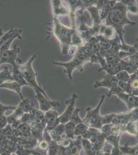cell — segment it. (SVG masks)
<instances>
[{
  "instance_id": "6da1fadb",
  "label": "cell",
  "mask_w": 138,
  "mask_h": 155,
  "mask_svg": "<svg viewBox=\"0 0 138 155\" xmlns=\"http://www.w3.org/2000/svg\"><path fill=\"white\" fill-rule=\"evenodd\" d=\"M127 11L126 6L121 2L117 1L112 11L105 18L104 25L114 28L119 36L122 45V51L133 54L137 52V45L131 46L126 44L124 40V27L126 25L132 26L136 25V22L131 21L127 17Z\"/></svg>"
},
{
  "instance_id": "7a4b0ae2",
  "label": "cell",
  "mask_w": 138,
  "mask_h": 155,
  "mask_svg": "<svg viewBox=\"0 0 138 155\" xmlns=\"http://www.w3.org/2000/svg\"><path fill=\"white\" fill-rule=\"evenodd\" d=\"M93 87L95 88L104 87L109 89L107 96L110 97L114 95L117 96L126 104L128 111L138 108V97L124 92L119 85V81L114 75L106 74L101 81H95Z\"/></svg>"
},
{
  "instance_id": "3957f363",
  "label": "cell",
  "mask_w": 138,
  "mask_h": 155,
  "mask_svg": "<svg viewBox=\"0 0 138 155\" xmlns=\"http://www.w3.org/2000/svg\"><path fill=\"white\" fill-rule=\"evenodd\" d=\"M95 53L88 45L86 43L76 48L75 53L72 59L69 62H63L53 61L54 65L64 67L65 74H67L69 79H73V72L75 70H79L81 72L84 71V66L88 62H90L91 58Z\"/></svg>"
},
{
  "instance_id": "277c9868",
  "label": "cell",
  "mask_w": 138,
  "mask_h": 155,
  "mask_svg": "<svg viewBox=\"0 0 138 155\" xmlns=\"http://www.w3.org/2000/svg\"><path fill=\"white\" fill-rule=\"evenodd\" d=\"M52 31L59 44L61 49V54L66 55L70 48H72V38L73 34L78 33L71 28L63 25L58 17H53Z\"/></svg>"
},
{
  "instance_id": "5b68a950",
  "label": "cell",
  "mask_w": 138,
  "mask_h": 155,
  "mask_svg": "<svg viewBox=\"0 0 138 155\" xmlns=\"http://www.w3.org/2000/svg\"><path fill=\"white\" fill-rule=\"evenodd\" d=\"M36 58V55L33 54L25 63L19 64V70L29 87H31L33 90H39L44 95L48 96L44 89L37 82V74L35 72L33 66V63Z\"/></svg>"
},
{
  "instance_id": "8992f818",
  "label": "cell",
  "mask_w": 138,
  "mask_h": 155,
  "mask_svg": "<svg viewBox=\"0 0 138 155\" xmlns=\"http://www.w3.org/2000/svg\"><path fill=\"white\" fill-rule=\"evenodd\" d=\"M131 121H138V108L125 112L111 113L102 116L103 126L109 124L126 125Z\"/></svg>"
},
{
  "instance_id": "52a82bcc",
  "label": "cell",
  "mask_w": 138,
  "mask_h": 155,
  "mask_svg": "<svg viewBox=\"0 0 138 155\" xmlns=\"http://www.w3.org/2000/svg\"><path fill=\"white\" fill-rule=\"evenodd\" d=\"M105 98V95L101 96L98 104L95 109L91 107L86 108V115L82 119V122L89 128H94L101 130L103 127L102 116L100 114V109Z\"/></svg>"
},
{
  "instance_id": "ba28073f",
  "label": "cell",
  "mask_w": 138,
  "mask_h": 155,
  "mask_svg": "<svg viewBox=\"0 0 138 155\" xmlns=\"http://www.w3.org/2000/svg\"><path fill=\"white\" fill-rule=\"evenodd\" d=\"M59 146L57 155H80L83 150L82 146V137L78 136L76 139L72 140L70 145L63 147Z\"/></svg>"
},
{
  "instance_id": "9c48e42d",
  "label": "cell",
  "mask_w": 138,
  "mask_h": 155,
  "mask_svg": "<svg viewBox=\"0 0 138 155\" xmlns=\"http://www.w3.org/2000/svg\"><path fill=\"white\" fill-rule=\"evenodd\" d=\"M89 140L96 148L98 155L103 151L104 147L106 144V137L103 134L101 130L94 128H89Z\"/></svg>"
},
{
  "instance_id": "30bf717a",
  "label": "cell",
  "mask_w": 138,
  "mask_h": 155,
  "mask_svg": "<svg viewBox=\"0 0 138 155\" xmlns=\"http://www.w3.org/2000/svg\"><path fill=\"white\" fill-rule=\"evenodd\" d=\"M77 98L78 95L75 93H73L71 97L66 101L65 103L66 105V109L63 113L58 117L60 123L65 124L70 121L73 114L74 111H75L76 109L75 103Z\"/></svg>"
},
{
  "instance_id": "8fae6325",
  "label": "cell",
  "mask_w": 138,
  "mask_h": 155,
  "mask_svg": "<svg viewBox=\"0 0 138 155\" xmlns=\"http://www.w3.org/2000/svg\"><path fill=\"white\" fill-rule=\"evenodd\" d=\"M36 93V98L38 102L40 110L46 112L53 107H59L60 103L57 101H52L48 96L44 95L38 90H34Z\"/></svg>"
},
{
  "instance_id": "7c38bea8",
  "label": "cell",
  "mask_w": 138,
  "mask_h": 155,
  "mask_svg": "<svg viewBox=\"0 0 138 155\" xmlns=\"http://www.w3.org/2000/svg\"><path fill=\"white\" fill-rule=\"evenodd\" d=\"M105 137L109 136H122L126 133V125L109 124L103 126L101 129Z\"/></svg>"
},
{
  "instance_id": "4fadbf2b",
  "label": "cell",
  "mask_w": 138,
  "mask_h": 155,
  "mask_svg": "<svg viewBox=\"0 0 138 155\" xmlns=\"http://www.w3.org/2000/svg\"><path fill=\"white\" fill-rule=\"evenodd\" d=\"M59 116L57 111L51 109L44 113V121L46 124L44 131L49 132L59 125L60 123L58 120Z\"/></svg>"
},
{
  "instance_id": "5bb4252c",
  "label": "cell",
  "mask_w": 138,
  "mask_h": 155,
  "mask_svg": "<svg viewBox=\"0 0 138 155\" xmlns=\"http://www.w3.org/2000/svg\"><path fill=\"white\" fill-rule=\"evenodd\" d=\"M20 49L17 46H14V48L8 50L7 51H4L2 53V57L0 63L8 64L12 66L16 65L17 64L18 55L20 53Z\"/></svg>"
},
{
  "instance_id": "9a60e30c",
  "label": "cell",
  "mask_w": 138,
  "mask_h": 155,
  "mask_svg": "<svg viewBox=\"0 0 138 155\" xmlns=\"http://www.w3.org/2000/svg\"><path fill=\"white\" fill-rule=\"evenodd\" d=\"M51 5L53 17H58L59 16H67L70 14L68 5L65 6L63 1L52 0Z\"/></svg>"
},
{
  "instance_id": "2e32d148",
  "label": "cell",
  "mask_w": 138,
  "mask_h": 155,
  "mask_svg": "<svg viewBox=\"0 0 138 155\" xmlns=\"http://www.w3.org/2000/svg\"><path fill=\"white\" fill-rule=\"evenodd\" d=\"M138 70V69L135 66L130 63L128 61H127L123 60V59H122L117 63V66L114 68V69L111 71L110 74H108L115 76V74H117L119 72L122 71H125L130 75H131L136 72Z\"/></svg>"
},
{
  "instance_id": "e0dca14e",
  "label": "cell",
  "mask_w": 138,
  "mask_h": 155,
  "mask_svg": "<svg viewBox=\"0 0 138 155\" xmlns=\"http://www.w3.org/2000/svg\"><path fill=\"white\" fill-rule=\"evenodd\" d=\"M39 141L33 137H17V145H19L27 150H34L37 147Z\"/></svg>"
},
{
  "instance_id": "ac0fdd59",
  "label": "cell",
  "mask_w": 138,
  "mask_h": 155,
  "mask_svg": "<svg viewBox=\"0 0 138 155\" xmlns=\"http://www.w3.org/2000/svg\"><path fill=\"white\" fill-rule=\"evenodd\" d=\"M121 136H109L106 137V142L112 146L111 155H123L120 150V140Z\"/></svg>"
},
{
  "instance_id": "d6986e66",
  "label": "cell",
  "mask_w": 138,
  "mask_h": 155,
  "mask_svg": "<svg viewBox=\"0 0 138 155\" xmlns=\"http://www.w3.org/2000/svg\"><path fill=\"white\" fill-rule=\"evenodd\" d=\"M49 134L52 140L59 144L63 139V136L65 134V124H60L56 128L49 131Z\"/></svg>"
},
{
  "instance_id": "ffe728a7",
  "label": "cell",
  "mask_w": 138,
  "mask_h": 155,
  "mask_svg": "<svg viewBox=\"0 0 138 155\" xmlns=\"http://www.w3.org/2000/svg\"><path fill=\"white\" fill-rule=\"evenodd\" d=\"M98 35L102 36L108 39H113L117 35L113 28L106 25L101 22Z\"/></svg>"
},
{
  "instance_id": "44dd1931",
  "label": "cell",
  "mask_w": 138,
  "mask_h": 155,
  "mask_svg": "<svg viewBox=\"0 0 138 155\" xmlns=\"http://www.w3.org/2000/svg\"><path fill=\"white\" fill-rule=\"evenodd\" d=\"M117 1H104L103 5L100 10V17L101 22L112 11Z\"/></svg>"
},
{
  "instance_id": "7402d4cb",
  "label": "cell",
  "mask_w": 138,
  "mask_h": 155,
  "mask_svg": "<svg viewBox=\"0 0 138 155\" xmlns=\"http://www.w3.org/2000/svg\"><path fill=\"white\" fill-rule=\"evenodd\" d=\"M86 10L89 12L91 16V19L92 20V25L99 26L101 25L100 9L96 5L88 7Z\"/></svg>"
},
{
  "instance_id": "603a6c76",
  "label": "cell",
  "mask_w": 138,
  "mask_h": 155,
  "mask_svg": "<svg viewBox=\"0 0 138 155\" xmlns=\"http://www.w3.org/2000/svg\"><path fill=\"white\" fill-rule=\"evenodd\" d=\"M89 127L84 123L79 124L76 125L74 131V134L76 137L81 136L82 139L89 140L90 137V132Z\"/></svg>"
},
{
  "instance_id": "cb8c5ba5",
  "label": "cell",
  "mask_w": 138,
  "mask_h": 155,
  "mask_svg": "<svg viewBox=\"0 0 138 155\" xmlns=\"http://www.w3.org/2000/svg\"><path fill=\"white\" fill-rule=\"evenodd\" d=\"M12 75L14 81H16L18 84H19L22 87L24 86H28V84L25 80L21 71H20L18 64L12 66Z\"/></svg>"
},
{
  "instance_id": "d4e9b609",
  "label": "cell",
  "mask_w": 138,
  "mask_h": 155,
  "mask_svg": "<svg viewBox=\"0 0 138 155\" xmlns=\"http://www.w3.org/2000/svg\"><path fill=\"white\" fill-rule=\"evenodd\" d=\"M21 88L22 87L21 85L14 81H12L11 82H5L0 85V88H5L7 90H11L16 92L19 95L21 100L22 101L24 98L21 92Z\"/></svg>"
},
{
  "instance_id": "484cf974",
  "label": "cell",
  "mask_w": 138,
  "mask_h": 155,
  "mask_svg": "<svg viewBox=\"0 0 138 155\" xmlns=\"http://www.w3.org/2000/svg\"><path fill=\"white\" fill-rule=\"evenodd\" d=\"M82 146L85 155H98L96 148L89 140L82 138Z\"/></svg>"
},
{
  "instance_id": "4316f807",
  "label": "cell",
  "mask_w": 138,
  "mask_h": 155,
  "mask_svg": "<svg viewBox=\"0 0 138 155\" xmlns=\"http://www.w3.org/2000/svg\"><path fill=\"white\" fill-rule=\"evenodd\" d=\"M121 2L126 6L127 12L138 15V3L134 0H122Z\"/></svg>"
},
{
  "instance_id": "83f0119b",
  "label": "cell",
  "mask_w": 138,
  "mask_h": 155,
  "mask_svg": "<svg viewBox=\"0 0 138 155\" xmlns=\"http://www.w3.org/2000/svg\"><path fill=\"white\" fill-rule=\"evenodd\" d=\"M76 125L71 121L67 122L65 124V138L75 140V128Z\"/></svg>"
},
{
  "instance_id": "f1b7e54d",
  "label": "cell",
  "mask_w": 138,
  "mask_h": 155,
  "mask_svg": "<svg viewBox=\"0 0 138 155\" xmlns=\"http://www.w3.org/2000/svg\"><path fill=\"white\" fill-rule=\"evenodd\" d=\"M18 107L23 111L24 113H30L35 108L33 102L27 98L22 100Z\"/></svg>"
},
{
  "instance_id": "f546056e",
  "label": "cell",
  "mask_w": 138,
  "mask_h": 155,
  "mask_svg": "<svg viewBox=\"0 0 138 155\" xmlns=\"http://www.w3.org/2000/svg\"><path fill=\"white\" fill-rule=\"evenodd\" d=\"M128 142L124 146H120L122 155H138V144L136 146H130Z\"/></svg>"
},
{
  "instance_id": "4dcf8cb0",
  "label": "cell",
  "mask_w": 138,
  "mask_h": 155,
  "mask_svg": "<svg viewBox=\"0 0 138 155\" xmlns=\"http://www.w3.org/2000/svg\"><path fill=\"white\" fill-rule=\"evenodd\" d=\"M8 80L13 81L14 78L11 71L9 70L8 67L4 66L3 70L0 71V85L5 83L6 81Z\"/></svg>"
},
{
  "instance_id": "1f68e13d",
  "label": "cell",
  "mask_w": 138,
  "mask_h": 155,
  "mask_svg": "<svg viewBox=\"0 0 138 155\" xmlns=\"http://www.w3.org/2000/svg\"><path fill=\"white\" fill-rule=\"evenodd\" d=\"M19 33H22V30L19 28H11L8 31L6 32L3 34V35L1 37L0 39V46L2 45L4 42L8 41L9 39L11 38V37L14 35L16 34Z\"/></svg>"
},
{
  "instance_id": "d6a6232c",
  "label": "cell",
  "mask_w": 138,
  "mask_h": 155,
  "mask_svg": "<svg viewBox=\"0 0 138 155\" xmlns=\"http://www.w3.org/2000/svg\"><path fill=\"white\" fill-rule=\"evenodd\" d=\"M22 33L16 34L14 35L11 37V38L9 39L8 41H6L2 45L0 46V50L2 52H4V51H7L8 50L11 49V45L12 44V42L14 41V39L17 38L20 39V40L22 39V37L21 36Z\"/></svg>"
},
{
  "instance_id": "836d02e7",
  "label": "cell",
  "mask_w": 138,
  "mask_h": 155,
  "mask_svg": "<svg viewBox=\"0 0 138 155\" xmlns=\"http://www.w3.org/2000/svg\"><path fill=\"white\" fill-rule=\"evenodd\" d=\"M126 133L136 137L138 133V121H131L126 125Z\"/></svg>"
},
{
  "instance_id": "e575fe53",
  "label": "cell",
  "mask_w": 138,
  "mask_h": 155,
  "mask_svg": "<svg viewBox=\"0 0 138 155\" xmlns=\"http://www.w3.org/2000/svg\"><path fill=\"white\" fill-rule=\"evenodd\" d=\"M49 147L47 149V155H57L59 151V144L55 141H49Z\"/></svg>"
},
{
  "instance_id": "d590c367",
  "label": "cell",
  "mask_w": 138,
  "mask_h": 155,
  "mask_svg": "<svg viewBox=\"0 0 138 155\" xmlns=\"http://www.w3.org/2000/svg\"><path fill=\"white\" fill-rule=\"evenodd\" d=\"M118 81L124 83L129 82L130 80V75L125 71H122L115 75Z\"/></svg>"
},
{
  "instance_id": "8d00e7d4",
  "label": "cell",
  "mask_w": 138,
  "mask_h": 155,
  "mask_svg": "<svg viewBox=\"0 0 138 155\" xmlns=\"http://www.w3.org/2000/svg\"><path fill=\"white\" fill-rule=\"evenodd\" d=\"M81 111V109L80 108H76L75 111H74V113L72 115V117L70 120V121L73 122L76 125H77V124H79L83 123L82 119L81 118V117L79 116V113Z\"/></svg>"
},
{
  "instance_id": "74e56055",
  "label": "cell",
  "mask_w": 138,
  "mask_h": 155,
  "mask_svg": "<svg viewBox=\"0 0 138 155\" xmlns=\"http://www.w3.org/2000/svg\"><path fill=\"white\" fill-rule=\"evenodd\" d=\"M34 150H27L19 145H17L15 153L17 155H32Z\"/></svg>"
},
{
  "instance_id": "f35d334b",
  "label": "cell",
  "mask_w": 138,
  "mask_h": 155,
  "mask_svg": "<svg viewBox=\"0 0 138 155\" xmlns=\"http://www.w3.org/2000/svg\"><path fill=\"white\" fill-rule=\"evenodd\" d=\"M17 107V106H6L2 104L0 102V116L5 115V113L8 110H13L14 111Z\"/></svg>"
},
{
  "instance_id": "ab89813d",
  "label": "cell",
  "mask_w": 138,
  "mask_h": 155,
  "mask_svg": "<svg viewBox=\"0 0 138 155\" xmlns=\"http://www.w3.org/2000/svg\"><path fill=\"white\" fill-rule=\"evenodd\" d=\"M128 61L133 65L135 66L138 69V52H136L133 54H132L128 57Z\"/></svg>"
},
{
  "instance_id": "60d3db41",
  "label": "cell",
  "mask_w": 138,
  "mask_h": 155,
  "mask_svg": "<svg viewBox=\"0 0 138 155\" xmlns=\"http://www.w3.org/2000/svg\"><path fill=\"white\" fill-rule=\"evenodd\" d=\"M37 147L39 150H47L49 147V142L45 140L40 141L38 142Z\"/></svg>"
},
{
  "instance_id": "b9f144b4",
  "label": "cell",
  "mask_w": 138,
  "mask_h": 155,
  "mask_svg": "<svg viewBox=\"0 0 138 155\" xmlns=\"http://www.w3.org/2000/svg\"><path fill=\"white\" fill-rule=\"evenodd\" d=\"M7 125H8V122H7V116L5 115L0 116V130L5 128Z\"/></svg>"
},
{
  "instance_id": "7bdbcfd3",
  "label": "cell",
  "mask_w": 138,
  "mask_h": 155,
  "mask_svg": "<svg viewBox=\"0 0 138 155\" xmlns=\"http://www.w3.org/2000/svg\"><path fill=\"white\" fill-rule=\"evenodd\" d=\"M33 155H47V150H39V148H35L34 150L33 153H32Z\"/></svg>"
},
{
  "instance_id": "ee69618b",
  "label": "cell",
  "mask_w": 138,
  "mask_h": 155,
  "mask_svg": "<svg viewBox=\"0 0 138 155\" xmlns=\"http://www.w3.org/2000/svg\"><path fill=\"white\" fill-rule=\"evenodd\" d=\"M111 149H112V147H111L109 148H107L106 150H104L103 148V151L101 152L98 155H111Z\"/></svg>"
},
{
  "instance_id": "f6af8a7d",
  "label": "cell",
  "mask_w": 138,
  "mask_h": 155,
  "mask_svg": "<svg viewBox=\"0 0 138 155\" xmlns=\"http://www.w3.org/2000/svg\"><path fill=\"white\" fill-rule=\"evenodd\" d=\"M2 53H3V52L0 50V61H1V58H2Z\"/></svg>"
},
{
  "instance_id": "bcb514c9",
  "label": "cell",
  "mask_w": 138,
  "mask_h": 155,
  "mask_svg": "<svg viewBox=\"0 0 138 155\" xmlns=\"http://www.w3.org/2000/svg\"><path fill=\"white\" fill-rule=\"evenodd\" d=\"M136 137L137 139H138V134H136V137Z\"/></svg>"
},
{
  "instance_id": "7dc6e473",
  "label": "cell",
  "mask_w": 138,
  "mask_h": 155,
  "mask_svg": "<svg viewBox=\"0 0 138 155\" xmlns=\"http://www.w3.org/2000/svg\"><path fill=\"white\" fill-rule=\"evenodd\" d=\"M11 155H17V154L14 153H11Z\"/></svg>"
},
{
  "instance_id": "c3c4849f",
  "label": "cell",
  "mask_w": 138,
  "mask_h": 155,
  "mask_svg": "<svg viewBox=\"0 0 138 155\" xmlns=\"http://www.w3.org/2000/svg\"><path fill=\"white\" fill-rule=\"evenodd\" d=\"M1 65H2V64H1L0 63V66Z\"/></svg>"
},
{
  "instance_id": "681fc988",
  "label": "cell",
  "mask_w": 138,
  "mask_h": 155,
  "mask_svg": "<svg viewBox=\"0 0 138 155\" xmlns=\"http://www.w3.org/2000/svg\"><path fill=\"white\" fill-rule=\"evenodd\" d=\"M137 40H138V38H137Z\"/></svg>"
},
{
  "instance_id": "f907efd6",
  "label": "cell",
  "mask_w": 138,
  "mask_h": 155,
  "mask_svg": "<svg viewBox=\"0 0 138 155\" xmlns=\"http://www.w3.org/2000/svg\"><path fill=\"white\" fill-rule=\"evenodd\" d=\"M1 36H0V39H1Z\"/></svg>"
},
{
  "instance_id": "816d5d0a",
  "label": "cell",
  "mask_w": 138,
  "mask_h": 155,
  "mask_svg": "<svg viewBox=\"0 0 138 155\" xmlns=\"http://www.w3.org/2000/svg\"></svg>"
}]
</instances>
